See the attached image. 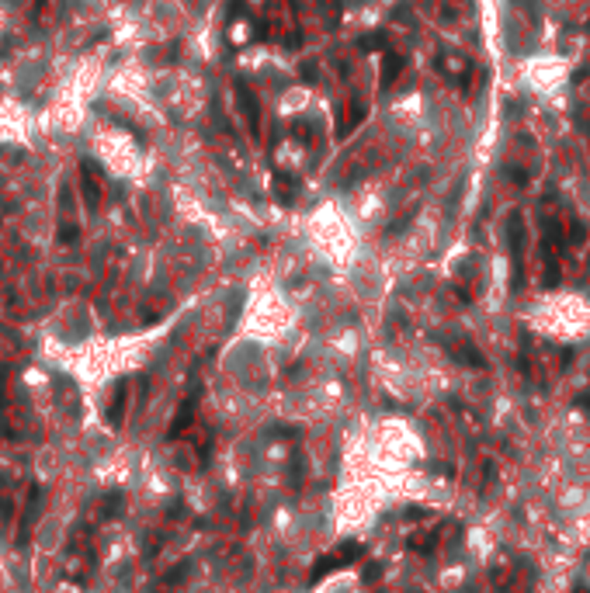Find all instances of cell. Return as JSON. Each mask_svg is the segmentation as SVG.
Returning <instances> with one entry per match:
<instances>
[{"mask_svg": "<svg viewBox=\"0 0 590 593\" xmlns=\"http://www.w3.org/2000/svg\"><path fill=\"white\" fill-rule=\"evenodd\" d=\"M38 499H42V490L35 486L31 496H28V506H24V520H21V531H17V548L28 545V527L35 524V513H38Z\"/></svg>", "mask_w": 590, "mask_h": 593, "instance_id": "7a4b0ae2", "label": "cell"}, {"mask_svg": "<svg viewBox=\"0 0 590 593\" xmlns=\"http://www.w3.org/2000/svg\"><path fill=\"white\" fill-rule=\"evenodd\" d=\"M399 70H403V59H399L396 52H386V63H382V84H393L396 77H399Z\"/></svg>", "mask_w": 590, "mask_h": 593, "instance_id": "8992f818", "label": "cell"}, {"mask_svg": "<svg viewBox=\"0 0 590 593\" xmlns=\"http://www.w3.org/2000/svg\"><path fill=\"white\" fill-rule=\"evenodd\" d=\"M125 389H129V386H125V382H118V393H115V402H111V409H108V420H111L115 427L122 423V409H125Z\"/></svg>", "mask_w": 590, "mask_h": 593, "instance_id": "5b68a950", "label": "cell"}, {"mask_svg": "<svg viewBox=\"0 0 590 593\" xmlns=\"http://www.w3.org/2000/svg\"><path fill=\"white\" fill-rule=\"evenodd\" d=\"M236 101H240V108H243V115L250 118V129L257 132V122H261V111H257V98L250 94V87H247V84H236Z\"/></svg>", "mask_w": 590, "mask_h": 593, "instance_id": "3957f363", "label": "cell"}, {"mask_svg": "<svg viewBox=\"0 0 590 593\" xmlns=\"http://www.w3.org/2000/svg\"><path fill=\"white\" fill-rule=\"evenodd\" d=\"M382 45H386V35H368V38H361V49H365V52L382 49Z\"/></svg>", "mask_w": 590, "mask_h": 593, "instance_id": "ba28073f", "label": "cell"}, {"mask_svg": "<svg viewBox=\"0 0 590 593\" xmlns=\"http://www.w3.org/2000/svg\"><path fill=\"white\" fill-rule=\"evenodd\" d=\"M192 416H195V395H188V399H185V406H181V413H178V420L171 423V437H181V434L188 430V423H192Z\"/></svg>", "mask_w": 590, "mask_h": 593, "instance_id": "277c9868", "label": "cell"}, {"mask_svg": "<svg viewBox=\"0 0 590 593\" xmlns=\"http://www.w3.org/2000/svg\"><path fill=\"white\" fill-rule=\"evenodd\" d=\"M275 191H278V201H289V191H292V177H278L275 181Z\"/></svg>", "mask_w": 590, "mask_h": 593, "instance_id": "52a82bcc", "label": "cell"}, {"mask_svg": "<svg viewBox=\"0 0 590 593\" xmlns=\"http://www.w3.org/2000/svg\"><path fill=\"white\" fill-rule=\"evenodd\" d=\"M358 555H361V548H358V545H347L344 552H333V555H323V559L316 562V569H312V576H309V580L316 583V580H323L326 573H333V569H340L344 562H351V559H358Z\"/></svg>", "mask_w": 590, "mask_h": 593, "instance_id": "6da1fadb", "label": "cell"}, {"mask_svg": "<svg viewBox=\"0 0 590 593\" xmlns=\"http://www.w3.org/2000/svg\"><path fill=\"white\" fill-rule=\"evenodd\" d=\"M59 243H77V229H73V226L59 229Z\"/></svg>", "mask_w": 590, "mask_h": 593, "instance_id": "9c48e42d", "label": "cell"}]
</instances>
